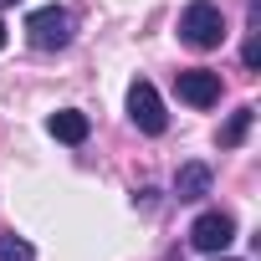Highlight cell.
<instances>
[{
  "mask_svg": "<svg viewBox=\"0 0 261 261\" xmlns=\"http://www.w3.org/2000/svg\"><path fill=\"white\" fill-rule=\"evenodd\" d=\"M174 92H179V102H190V108H215V102H220V72L185 67V72H174Z\"/></svg>",
  "mask_w": 261,
  "mask_h": 261,
  "instance_id": "5",
  "label": "cell"
},
{
  "mask_svg": "<svg viewBox=\"0 0 261 261\" xmlns=\"http://www.w3.org/2000/svg\"><path fill=\"white\" fill-rule=\"evenodd\" d=\"M0 261H36V246L26 241V236H0Z\"/></svg>",
  "mask_w": 261,
  "mask_h": 261,
  "instance_id": "9",
  "label": "cell"
},
{
  "mask_svg": "<svg viewBox=\"0 0 261 261\" xmlns=\"http://www.w3.org/2000/svg\"><path fill=\"white\" fill-rule=\"evenodd\" d=\"M0 51H6V21H0Z\"/></svg>",
  "mask_w": 261,
  "mask_h": 261,
  "instance_id": "11",
  "label": "cell"
},
{
  "mask_svg": "<svg viewBox=\"0 0 261 261\" xmlns=\"http://www.w3.org/2000/svg\"><path fill=\"white\" fill-rule=\"evenodd\" d=\"M210 164H200V159H190V164H179V174H174V200H185V205H195V200H205L210 195Z\"/></svg>",
  "mask_w": 261,
  "mask_h": 261,
  "instance_id": "6",
  "label": "cell"
},
{
  "mask_svg": "<svg viewBox=\"0 0 261 261\" xmlns=\"http://www.w3.org/2000/svg\"><path fill=\"white\" fill-rule=\"evenodd\" d=\"M46 134L57 139V144H87V134H92V123H87V113H77V108H62V113H51L46 118Z\"/></svg>",
  "mask_w": 261,
  "mask_h": 261,
  "instance_id": "7",
  "label": "cell"
},
{
  "mask_svg": "<svg viewBox=\"0 0 261 261\" xmlns=\"http://www.w3.org/2000/svg\"><path fill=\"white\" fill-rule=\"evenodd\" d=\"M230 241H236V215H225V210H205V215H195V225H190V246H195V251L220 256Z\"/></svg>",
  "mask_w": 261,
  "mask_h": 261,
  "instance_id": "4",
  "label": "cell"
},
{
  "mask_svg": "<svg viewBox=\"0 0 261 261\" xmlns=\"http://www.w3.org/2000/svg\"><path fill=\"white\" fill-rule=\"evenodd\" d=\"M179 41H185L190 51H215V46L225 41V16H220L215 0H190V6H185V16H179Z\"/></svg>",
  "mask_w": 261,
  "mask_h": 261,
  "instance_id": "1",
  "label": "cell"
},
{
  "mask_svg": "<svg viewBox=\"0 0 261 261\" xmlns=\"http://www.w3.org/2000/svg\"><path fill=\"white\" fill-rule=\"evenodd\" d=\"M72 11L67 6H41V11H31L26 16V41L36 46V51H62L67 41H72Z\"/></svg>",
  "mask_w": 261,
  "mask_h": 261,
  "instance_id": "2",
  "label": "cell"
},
{
  "mask_svg": "<svg viewBox=\"0 0 261 261\" xmlns=\"http://www.w3.org/2000/svg\"><path fill=\"white\" fill-rule=\"evenodd\" d=\"M128 118H134V128H139V134H149V139H159L164 128H169L164 97H159V87H154L149 77H139L134 87H128Z\"/></svg>",
  "mask_w": 261,
  "mask_h": 261,
  "instance_id": "3",
  "label": "cell"
},
{
  "mask_svg": "<svg viewBox=\"0 0 261 261\" xmlns=\"http://www.w3.org/2000/svg\"><path fill=\"white\" fill-rule=\"evenodd\" d=\"M241 62H246V67H251V72H256V67H261V41H256V36H251V41H246V51H241Z\"/></svg>",
  "mask_w": 261,
  "mask_h": 261,
  "instance_id": "10",
  "label": "cell"
},
{
  "mask_svg": "<svg viewBox=\"0 0 261 261\" xmlns=\"http://www.w3.org/2000/svg\"><path fill=\"white\" fill-rule=\"evenodd\" d=\"M251 123H256V108H236L225 118V128H220V149H241L246 134H251Z\"/></svg>",
  "mask_w": 261,
  "mask_h": 261,
  "instance_id": "8",
  "label": "cell"
},
{
  "mask_svg": "<svg viewBox=\"0 0 261 261\" xmlns=\"http://www.w3.org/2000/svg\"><path fill=\"white\" fill-rule=\"evenodd\" d=\"M215 261H236V256H215Z\"/></svg>",
  "mask_w": 261,
  "mask_h": 261,
  "instance_id": "12",
  "label": "cell"
},
{
  "mask_svg": "<svg viewBox=\"0 0 261 261\" xmlns=\"http://www.w3.org/2000/svg\"><path fill=\"white\" fill-rule=\"evenodd\" d=\"M0 6H16V0H0Z\"/></svg>",
  "mask_w": 261,
  "mask_h": 261,
  "instance_id": "13",
  "label": "cell"
}]
</instances>
